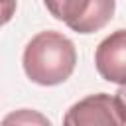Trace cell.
I'll return each instance as SVG.
<instances>
[{
    "mask_svg": "<svg viewBox=\"0 0 126 126\" xmlns=\"http://www.w3.org/2000/svg\"><path fill=\"white\" fill-rule=\"evenodd\" d=\"M24 71L41 87L61 85L77 65L75 43L59 32H39L24 49Z\"/></svg>",
    "mask_w": 126,
    "mask_h": 126,
    "instance_id": "cell-1",
    "label": "cell"
},
{
    "mask_svg": "<svg viewBox=\"0 0 126 126\" xmlns=\"http://www.w3.org/2000/svg\"><path fill=\"white\" fill-rule=\"evenodd\" d=\"M53 18L77 33H94L114 16L116 0H43Z\"/></svg>",
    "mask_w": 126,
    "mask_h": 126,
    "instance_id": "cell-2",
    "label": "cell"
},
{
    "mask_svg": "<svg viewBox=\"0 0 126 126\" xmlns=\"http://www.w3.org/2000/svg\"><path fill=\"white\" fill-rule=\"evenodd\" d=\"M63 122L69 126L126 124V116H124V110L116 96L98 93V94H91V96L75 102L63 116Z\"/></svg>",
    "mask_w": 126,
    "mask_h": 126,
    "instance_id": "cell-3",
    "label": "cell"
},
{
    "mask_svg": "<svg viewBox=\"0 0 126 126\" xmlns=\"http://www.w3.org/2000/svg\"><path fill=\"white\" fill-rule=\"evenodd\" d=\"M94 65L104 81L126 85V30H116L98 43Z\"/></svg>",
    "mask_w": 126,
    "mask_h": 126,
    "instance_id": "cell-4",
    "label": "cell"
},
{
    "mask_svg": "<svg viewBox=\"0 0 126 126\" xmlns=\"http://www.w3.org/2000/svg\"><path fill=\"white\" fill-rule=\"evenodd\" d=\"M16 4L18 0H0V24H8L16 12Z\"/></svg>",
    "mask_w": 126,
    "mask_h": 126,
    "instance_id": "cell-5",
    "label": "cell"
},
{
    "mask_svg": "<svg viewBox=\"0 0 126 126\" xmlns=\"http://www.w3.org/2000/svg\"><path fill=\"white\" fill-rule=\"evenodd\" d=\"M116 98H118V102L124 110V116H126V85H120V89L116 91Z\"/></svg>",
    "mask_w": 126,
    "mask_h": 126,
    "instance_id": "cell-6",
    "label": "cell"
},
{
    "mask_svg": "<svg viewBox=\"0 0 126 126\" xmlns=\"http://www.w3.org/2000/svg\"><path fill=\"white\" fill-rule=\"evenodd\" d=\"M0 26H2V24H0Z\"/></svg>",
    "mask_w": 126,
    "mask_h": 126,
    "instance_id": "cell-7",
    "label": "cell"
}]
</instances>
